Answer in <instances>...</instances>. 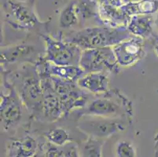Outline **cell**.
I'll return each instance as SVG.
<instances>
[{"instance_id": "cell-1", "label": "cell", "mask_w": 158, "mask_h": 157, "mask_svg": "<svg viewBox=\"0 0 158 157\" xmlns=\"http://www.w3.org/2000/svg\"><path fill=\"white\" fill-rule=\"evenodd\" d=\"M131 36V35L127 27L112 28L109 26L98 25L84 27L77 31L66 33L63 35V39L64 41L84 50L113 47Z\"/></svg>"}, {"instance_id": "cell-2", "label": "cell", "mask_w": 158, "mask_h": 157, "mask_svg": "<svg viewBox=\"0 0 158 157\" xmlns=\"http://www.w3.org/2000/svg\"><path fill=\"white\" fill-rule=\"evenodd\" d=\"M78 119L82 116H94L107 118H121L131 122L133 104L128 97L117 89L109 90L105 93L96 96L87 105L75 111Z\"/></svg>"}, {"instance_id": "cell-3", "label": "cell", "mask_w": 158, "mask_h": 157, "mask_svg": "<svg viewBox=\"0 0 158 157\" xmlns=\"http://www.w3.org/2000/svg\"><path fill=\"white\" fill-rule=\"evenodd\" d=\"M12 74L15 76V82H10L19 94L23 105L31 112V116L41 119L44 113V91L35 64H26L20 71Z\"/></svg>"}, {"instance_id": "cell-4", "label": "cell", "mask_w": 158, "mask_h": 157, "mask_svg": "<svg viewBox=\"0 0 158 157\" xmlns=\"http://www.w3.org/2000/svg\"><path fill=\"white\" fill-rule=\"evenodd\" d=\"M35 0H6L2 10L6 23L16 30L47 32L48 22L40 21L35 12Z\"/></svg>"}, {"instance_id": "cell-5", "label": "cell", "mask_w": 158, "mask_h": 157, "mask_svg": "<svg viewBox=\"0 0 158 157\" xmlns=\"http://www.w3.org/2000/svg\"><path fill=\"white\" fill-rule=\"evenodd\" d=\"M44 42V58L57 65L79 66L83 50L74 44L64 41L63 33L51 35L48 33L40 35Z\"/></svg>"}, {"instance_id": "cell-6", "label": "cell", "mask_w": 158, "mask_h": 157, "mask_svg": "<svg viewBox=\"0 0 158 157\" xmlns=\"http://www.w3.org/2000/svg\"><path fill=\"white\" fill-rule=\"evenodd\" d=\"M22 101L15 87L2 72V89L1 90V125L9 130L19 124L22 119Z\"/></svg>"}, {"instance_id": "cell-7", "label": "cell", "mask_w": 158, "mask_h": 157, "mask_svg": "<svg viewBox=\"0 0 158 157\" xmlns=\"http://www.w3.org/2000/svg\"><path fill=\"white\" fill-rule=\"evenodd\" d=\"M79 66L85 73H119V66L113 47L88 49L82 51Z\"/></svg>"}, {"instance_id": "cell-8", "label": "cell", "mask_w": 158, "mask_h": 157, "mask_svg": "<svg viewBox=\"0 0 158 157\" xmlns=\"http://www.w3.org/2000/svg\"><path fill=\"white\" fill-rule=\"evenodd\" d=\"M77 126L84 133L93 136H108L125 130L131 121L121 118H107L94 116H82L77 119Z\"/></svg>"}, {"instance_id": "cell-9", "label": "cell", "mask_w": 158, "mask_h": 157, "mask_svg": "<svg viewBox=\"0 0 158 157\" xmlns=\"http://www.w3.org/2000/svg\"><path fill=\"white\" fill-rule=\"evenodd\" d=\"M116 60L120 68H130L146 56L144 39L131 35L113 47Z\"/></svg>"}, {"instance_id": "cell-10", "label": "cell", "mask_w": 158, "mask_h": 157, "mask_svg": "<svg viewBox=\"0 0 158 157\" xmlns=\"http://www.w3.org/2000/svg\"><path fill=\"white\" fill-rule=\"evenodd\" d=\"M41 57L43 56L40 55L36 46L28 42L2 47L1 48V67L3 70L7 65L17 63L34 64Z\"/></svg>"}, {"instance_id": "cell-11", "label": "cell", "mask_w": 158, "mask_h": 157, "mask_svg": "<svg viewBox=\"0 0 158 157\" xmlns=\"http://www.w3.org/2000/svg\"><path fill=\"white\" fill-rule=\"evenodd\" d=\"M34 64L40 76H52L70 83H77L79 79L85 74L80 66L57 65L46 60L44 56Z\"/></svg>"}, {"instance_id": "cell-12", "label": "cell", "mask_w": 158, "mask_h": 157, "mask_svg": "<svg viewBox=\"0 0 158 157\" xmlns=\"http://www.w3.org/2000/svg\"><path fill=\"white\" fill-rule=\"evenodd\" d=\"M77 83L82 90L95 96L105 93L110 90V80L106 72L85 73Z\"/></svg>"}, {"instance_id": "cell-13", "label": "cell", "mask_w": 158, "mask_h": 157, "mask_svg": "<svg viewBox=\"0 0 158 157\" xmlns=\"http://www.w3.org/2000/svg\"><path fill=\"white\" fill-rule=\"evenodd\" d=\"M154 19L152 15H135L131 17L127 28L130 34L140 38L149 39L153 35Z\"/></svg>"}, {"instance_id": "cell-14", "label": "cell", "mask_w": 158, "mask_h": 157, "mask_svg": "<svg viewBox=\"0 0 158 157\" xmlns=\"http://www.w3.org/2000/svg\"><path fill=\"white\" fill-rule=\"evenodd\" d=\"M77 9L80 19V28H84L87 20L94 19L99 24L98 2V0H79L77 2Z\"/></svg>"}, {"instance_id": "cell-15", "label": "cell", "mask_w": 158, "mask_h": 157, "mask_svg": "<svg viewBox=\"0 0 158 157\" xmlns=\"http://www.w3.org/2000/svg\"><path fill=\"white\" fill-rule=\"evenodd\" d=\"M122 8L130 17L135 15H153L158 12V0H143L136 3L123 4Z\"/></svg>"}, {"instance_id": "cell-16", "label": "cell", "mask_w": 158, "mask_h": 157, "mask_svg": "<svg viewBox=\"0 0 158 157\" xmlns=\"http://www.w3.org/2000/svg\"><path fill=\"white\" fill-rule=\"evenodd\" d=\"M60 28L63 29H71L75 27H80V19L77 9V2L72 1L61 10L59 19Z\"/></svg>"}, {"instance_id": "cell-17", "label": "cell", "mask_w": 158, "mask_h": 157, "mask_svg": "<svg viewBox=\"0 0 158 157\" xmlns=\"http://www.w3.org/2000/svg\"><path fill=\"white\" fill-rule=\"evenodd\" d=\"M47 138L57 144H61L69 139V134L63 128L53 129L47 133Z\"/></svg>"}, {"instance_id": "cell-18", "label": "cell", "mask_w": 158, "mask_h": 157, "mask_svg": "<svg viewBox=\"0 0 158 157\" xmlns=\"http://www.w3.org/2000/svg\"><path fill=\"white\" fill-rule=\"evenodd\" d=\"M143 0H122L123 4H129V3H136V2H142Z\"/></svg>"}, {"instance_id": "cell-19", "label": "cell", "mask_w": 158, "mask_h": 157, "mask_svg": "<svg viewBox=\"0 0 158 157\" xmlns=\"http://www.w3.org/2000/svg\"><path fill=\"white\" fill-rule=\"evenodd\" d=\"M154 25H155V28H156V31H157V34H158V12L156 13V18L154 19Z\"/></svg>"}, {"instance_id": "cell-20", "label": "cell", "mask_w": 158, "mask_h": 157, "mask_svg": "<svg viewBox=\"0 0 158 157\" xmlns=\"http://www.w3.org/2000/svg\"><path fill=\"white\" fill-rule=\"evenodd\" d=\"M153 51H154L155 54L156 55V57H158V41L156 42V43L154 45L153 47Z\"/></svg>"}, {"instance_id": "cell-21", "label": "cell", "mask_w": 158, "mask_h": 157, "mask_svg": "<svg viewBox=\"0 0 158 157\" xmlns=\"http://www.w3.org/2000/svg\"><path fill=\"white\" fill-rule=\"evenodd\" d=\"M64 1H67V0H64Z\"/></svg>"}]
</instances>
